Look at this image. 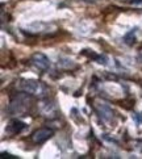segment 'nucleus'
Returning <instances> with one entry per match:
<instances>
[{"label": "nucleus", "mask_w": 142, "mask_h": 159, "mask_svg": "<svg viewBox=\"0 0 142 159\" xmlns=\"http://www.w3.org/2000/svg\"><path fill=\"white\" fill-rule=\"evenodd\" d=\"M17 87L22 92L38 99H45L49 95V91H50L45 83L39 80H34V79H21L17 83Z\"/></svg>", "instance_id": "1"}, {"label": "nucleus", "mask_w": 142, "mask_h": 159, "mask_svg": "<svg viewBox=\"0 0 142 159\" xmlns=\"http://www.w3.org/2000/svg\"><path fill=\"white\" fill-rule=\"evenodd\" d=\"M29 107H30V95L21 91V93H17L11 100L9 112L12 115H22V113H25L28 111Z\"/></svg>", "instance_id": "2"}, {"label": "nucleus", "mask_w": 142, "mask_h": 159, "mask_svg": "<svg viewBox=\"0 0 142 159\" xmlns=\"http://www.w3.org/2000/svg\"><path fill=\"white\" fill-rule=\"evenodd\" d=\"M94 108L96 113L99 115L100 120L105 122V124H111L113 121V117H115V113H113L112 108L108 105L107 103H104V101H95L94 104Z\"/></svg>", "instance_id": "3"}, {"label": "nucleus", "mask_w": 142, "mask_h": 159, "mask_svg": "<svg viewBox=\"0 0 142 159\" xmlns=\"http://www.w3.org/2000/svg\"><path fill=\"white\" fill-rule=\"evenodd\" d=\"M38 109H39L41 116L46 118H55L58 116V108H57V104L54 101H50V100L41 101L38 105Z\"/></svg>", "instance_id": "4"}, {"label": "nucleus", "mask_w": 142, "mask_h": 159, "mask_svg": "<svg viewBox=\"0 0 142 159\" xmlns=\"http://www.w3.org/2000/svg\"><path fill=\"white\" fill-rule=\"evenodd\" d=\"M54 135V130L50 129V128H41V129H37L34 133L30 135V139L33 143L36 145H41L44 142H46L48 139H50Z\"/></svg>", "instance_id": "5"}, {"label": "nucleus", "mask_w": 142, "mask_h": 159, "mask_svg": "<svg viewBox=\"0 0 142 159\" xmlns=\"http://www.w3.org/2000/svg\"><path fill=\"white\" fill-rule=\"evenodd\" d=\"M30 63L39 71H48L50 69V59L42 53H36L32 55Z\"/></svg>", "instance_id": "6"}, {"label": "nucleus", "mask_w": 142, "mask_h": 159, "mask_svg": "<svg viewBox=\"0 0 142 159\" xmlns=\"http://www.w3.org/2000/svg\"><path fill=\"white\" fill-rule=\"evenodd\" d=\"M26 125L17 120V118H13V120H11L7 125V128H5V133L9 134V135H16V134H20L22 130L25 129Z\"/></svg>", "instance_id": "7"}, {"label": "nucleus", "mask_w": 142, "mask_h": 159, "mask_svg": "<svg viewBox=\"0 0 142 159\" xmlns=\"http://www.w3.org/2000/svg\"><path fill=\"white\" fill-rule=\"evenodd\" d=\"M134 33H135V30H130L128 34H125V37H124L125 43H128V45H133V43H134V41H135Z\"/></svg>", "instance_id": "8"}, {"label": "nucleus", "mask_w": 142, "mask_h": 159, "mask_svg": "<svg viewBox=\"0 0 142 159\" xmlns=\"http://www.w3.org/2000/svg\"><path fill=\"white\" fill-rule=\"evenodd\" d=\"M2 158H16V157L9 154V152H2Z\"/></svg>", "instance_id": "9"}, {"label": "nucleus", "mask_w": 142, "mask_h": 159, "mask_svg": "<svg viewBox=\"0 0 142 159\" xmlns=\"http://www.w3.org/2000/svg\"><path fill=\"white\" fill-rule=\"evenodd\" d=\"M83 2H88L89 3V2H95V0H83Z\"/></svg>", "instance_id": "10"}]
</instances>
